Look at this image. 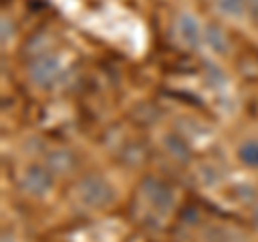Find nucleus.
<instances>
[{"instance_id": "nucleus-1", "label": "nucleus", "mask_w": 258, "mask_h": 242, "mask_svg": "<svg viewBox=\"0 0 258 242\" xmlns=\"http://www.w3.org/2000/svg\"><path fill=\"white\" fill-rule=\"evenodd\" d=\"M76 195L82 206L99 210V208H106L112 204V199H114V187L101 174H86L76 184Z\"/></svg>"}, {"instance_id": "nucleus-2", "label": "nucleus", "mask_w": 258, "mask_h": 242, "mask_svg": "<svg viewBox=\"0 0 258 242\" xmlns=\"http://www.w3.org/2000/svg\"><path fill=\"white\" fill-rule=\"evenodd\" d=\"M60 75H62V64L58 56L54 54H39L28 64V77L37 88L50 90V88L56 86Z\"/></svg>"}, {"instance_id": "nucleus-3", "label": "nucleus", "mask_w": 258, "mask_h": 242, "mask_svg": "<svg viewBox=\"0 0 258 242\" xmlns=\"http://www.w3.org/2000/svg\"><path fill=\"white\" fill-rule=\"evenodd\" d=\"M142 197L147 199V204L159 214H168L174 208V191L170 189V184H166L164 180L155 178V176H147L142 180Z\"/></svg>"}, {"instance_id": "nucleus-4", "label": "nucleus", "mask_w": 258, "mask_h": 242, "mask_svg": "<svg viewBox=\"0 0 258 242\" xmlns=\"http://www.w3.org/2000/svg\"><path fill=\"white\" fill-rule=\"evenodd\" d=\"M54 187V172L47 165L32 163L22 174V191L32 197H43Z\"/></svg>"}, {"instance_id": "nucleus-5", "label": "nucleus", "mask_w": 258, "mask_h": 242, "mask_svg": "<svg viewBox=\"0 0 258 242\" xmlns=\"http://www.w3.org/2000/svg\"><path fill=\"white\" fill-rule=\"evenodd\" d=\"M174 28H176V37H179V41L185 47H191L194 50V47H198L205 41V28L200 26V22L191 13H181L176 18Z\"/></svg>"}, {"instance_id": "nucleus-6", "label": "nucleus", "mask_w": 258, "mask_h": 242, "mask_svg": "<svg viewBox=\"0 0 258 242\" xmlns=\"http://www.w3.org/2000/svg\"><path fill=\"white\" fill-rule=\"evenodd\" d=\"M161 144H164L166 152L170 155L174 161H179V163H189L191 161V146L187 142V135H183L181 131H170L164 135V140H161Z\"/></svg>"}, {"instance_id": "nucleus-7", "label": "nucleus", "mask_w": 258, "mask_h": 242, "mask_svg": "<svg viewBox=\"0 0 258 242\" xmlns=\"http://www.w3.org/2000/svg\"><path fill=\"white\" fill-rule=\"evenodd\" d=\"M45 165L52 169L54 174H71L78 165V157L74 155L71 150L67 148H56L47 152V159H45Z\"/></svg>"}, {"instance_id": "nucleus-8", "label": "nucleus", "mask_w": 258, "mask_h": 242, "mask_svg": "<svg viewBox=\"0 0 258 242\" xmlns=\"http://www.w3.org/2000/svg\"><path fill=\"white\" fill-rule=\"evenodd\" d=\"M205 43L220 56H224L226 52H228V45H230L224 28L220 26V24H213V22L205 26Z\"/></svg>"}, {"instance_id": "nucleus-9", "label": "nucleus", "mask_w": 258, "mask_h": 242, "mask_svg": "<svg viewBox=\"0 0 258 242\" xmlns=\"http://www.w3.org/2000/svg\"><path fill=\"white\" fill-rule=\"evenodd\" d=\"M237 159L249 169H258V140H245L237 148Z\"/></svg>"}, {"instance_id": "nucleus-10", "label": "nucleus", "mask_w": 258, "mask_h": 242, "mask_svg": "<svg viewBox=\"0 0 258 242\" xmlns=\"http://www.w3.org/2000/svg\"><path fill=\"white\" fill-rule=\"evenodd\" d=\"M215 7L226 18H241L247 13V0H215Z\"/></svg>"}, {"instance_id": "nucleus-11", "label": "nucleus", "mask_w": 258, "mask_h": 242, "mask_svg": "<svg viewBox=\"0 0 258 242\" xmlns=\"http://www.w3.org/2000/svg\"><path fill=\"white\" fill-rule=\"evenodd\" d=\"M203 67H205L203 69V77H205V82H207L209 88H222L226 84V75H224V71L217 67V64L207 60Z\"/></svg>"}, {"instance_id": "nucleus-12", "label": "nucleus", "mask_w": 258, "mask_h": 242, "mask_svg": "<svg viewBox=\"0 0 258 242\" xmlns=\"http://www.w3.org/2000/svg\"><path fill=\"white\" fill-rule=\"evenodd\" d=\"M15 35V26L9 15H3V20H0V41H3V45H7L13 39Z\"/></svg>"}, {"instance_id": "nucleus-13", "label": "nucleus", "mask_w": 258, "mask_h": 242, "mask_svg": "<svg viewBox=\"0 0 258 242\" xmlns=\"http://www.w3.org/2000/svg\"><path fill=\"white\" fill-rule=\"evenodd\" d=\"M200 176H203V180H205L207 184H213V182L220 180L217 167H213V165H203V167H200Z\"/></svg>"}, {"instance_id": "nucleus-14", "label": "nucleus", "mask_w": 258, "mask_h": 242, "mask_svg": "<svg viewBox=\"0 0 258 242\" xmlns=\"http://www.w3.org/2000/svg\"><path fill=\"white\" fill-rule=\"evenodd\" d=\"M247 13L258 22V0H247Z\"/></svg>"}, {"instance_id": "nucleus-15", "label": "nucleus", "mask_w": 258, "mask_h": 242, "mask_svg": "<svg viewBox=\"0 0 258 242\" xmlns=\"http://www.w3.org/2000/svg\"><path fill=\"white\" fill-rule=\"evenodd\" d=\"M252 219H254V225L258 227V204L254 206V212H252Z\"/></svg>"}, {"instance_id": "nucleus-16", "label": "nucleus", "mask_w": 258, "mask_h": 242, "mask_svg": "<svg viewBox=\"0 0 258 242\" xmlns=\"http://www.w3.org/2000/svg\"><path fill=\"white\" fill-rule=\"evenodd\" d=\"M3 242H13V236L9 231H3Z\"/></svg>"}]
</instances>
